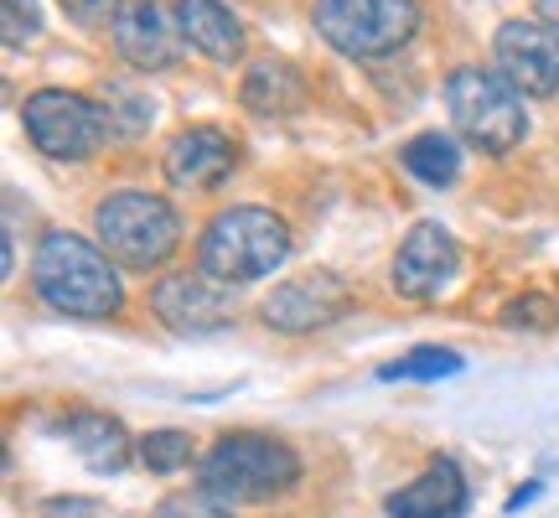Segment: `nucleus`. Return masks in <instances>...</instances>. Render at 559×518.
Segmentation results:
<instances>
[{
	"mask_svg": "<svg viewBox=\"0 0 559 518\" xmlns=\"http://www.w3.org/2000/svg\"><path fill=\"white\" fill-rule=\"evenodd\" d=\"M166 181L181 187V192H213L218 181L234 177V166H239V145L228 130L218 125H192V130H181L171 145H166Z\"/></svg>",
	"mask_w": 559,
	"mask_h": 518,
	"instance_id": "nucleus-12",
	"label": "nucleus"
},
{
	"mask_svg": "<svg viewBox=\"0 0 559 518\" xmlns=\"http://www.w3.org/2000/svg\"><path fill=\"white\" fill-rule=\"evenodd\" d=\"M0 32H5V42H11V47H21V42L41 37L37 0H5V16H0Z\"/></svg>",
	"mask_w": 559,
	"mask_h": 518,
	"instance_id": "nucleus-23",
	"label": "nucleus"
},
{
	"mask_svg": "<svg viewBox=\"0 0 559 518\" xmlns=\"http://www.w3.org/2000/svg\"><path fill=\"white\" fill-rule=\"evenodd\" d=\"M466 514V478L451 457H436L409 487L389 498V518H461Z\"/></svg>",
	"mask_w": 559,
	"mask_h": 518,
	"instance_id": "nucleus-14",
	"label": "nucleus"
},
{
	"mask_svg": "<svg viewBox=\"0 0 559 518\" xmlns=\"http://www.w3.org/2000/svg\"><path fill=\"white\" fill-rule=\"evenodd\" d=\"M285 259H290V228L270 208H223L198 239L202 275L223 280V285L275 275Z\"/></svg>",
	"mask_w": 559,
	"mask_h": 518,
	"instance_id": "nucleus-3",
	"label": "nucleus"
},
{
	"mask_svg": "<svg viewBox=\"0 0 559 518\" xmlns=\"http://www.w3.org/2000/svg\"><path fill=\"white\" fill-rule=\"evenodd\" d=\"M445 104H451L456 130L487 156H508L528 130L523 94L502 73H487V68H456L445 83Z\"/></svg>",
	"mask_w": 559,
	"mask_h": 518,
	"instance_id": "nucleus-5",
	"label": "nucleus"
},
{
	"mask_svg": "<svg viewBox=\"0 0 559 518\" xmlns=\"http://www.w3.org/2000/svg\"><path fill=\"white\" fill-rule=\"evenodd\" d=\"M115 52L140 73H160L181 58V26L160 0H120L115 11Z\"/></svg>",
	"mask_w": 559,
	"mask_h": 518,
	"instance_id": "nucleus-10",
	"label": "nucleus"
},
{
	"mask_svg": "<svg viewBox=\"0 0 559 518\" xmlns=\"http://www.w3.org/2000/svg\"><path fill=\"white\" fill-rule=\"evenodd\" d=\"M151 518H234V508L198 487V493H177V498H166Z\"/></svg>",
	"mask_w": 559,
	"mask_h": 518,
	"instance_id": "nucleus-22",
	"label": "nucleus"
},
{
	"mask_svg": "<svg viewBox=\"0 0 559 518\" xmlns=\"http://www.w3.org/2000/svg\"><path fill=\"white\" fill-rule=\"evenodd\" d=\"M104 109H109V125H120L124 136H135V130H145V120H151V104L145 99H130L120 83L104 94Z\"/></svg>",
	"mask_w": 559,
	"mask_h": 518,
	"instance_id": "nucleus-24",
	"label": "nucleus"
},
{
	"mask_svg": "<svg viewBox=\"0 0 559 518\" xmlns=\"http://www.w3.org/2000/svg\"><path fill=\"white\" fill-rule=\"evenodd\" d=\"M534 493H539V482H523L519 493L508 498V514H513V508H523V503H534Z\"/></svg>",
	"mask_w": 559,
	"mask_h": 518,
	"instance_id": "nucleus-27",
	"label": "nucleus"
},
{
	"mask_svg": "<svg viewBox=\"0 0 559 518\" xmlns=\"http://www.w3.org/2000/svg\"><path fill=\"white\" fill-rule=\"evenodd\" d=\"M62 436H68V446L83 457V467L88 472H99V478H109V472H120L124 461H130V436H124V425L115 415H104V410H79V415L62 420Z\"/></svg>",
	"mask_w": 559,
	"mask_h": 518,
	"instance_id": "nucleus-16",
	"label": "nucleus"
},
{
	"mask_svg": "<svg viewBox=\"0 0 559 518\" xmlns=\"http://www.w3.org/2000/svg\"><path fill=\"white\" fill-rule=\"evenodd\" d=\"M21 125H26L32 145L52 161H88L115 130L109 109L73 89H37L21 104Z\"/></svg>",
	"mask_w": 559,
	"mask_h": 518,
	"instance_id": "nucleus-7",
	"label": "nucleus"
},
{
	"mask_svg": "<svg viewBox=\"0 0 559 518\" xmlns=\"http://www.w3.org/2000/svg\"><path fill=\"white\" fill-rule=\"evenodd\" d=\"M115 11H120V0H62V16L73 21V26H83V32H99V26H109V21H115Z\"/></svg>",
	"mask_w": 559,
	"mask_h": 518,
	"instance_id": "nucleus-25",
	"label": "nucleus"
},
{
	"mask_svg": "<svg viewBox=\"0 0 559 518\" xmlns=\"http://www.w3.org/2000/svg\"><path fill=\"white\" fill-rule=\"evenodd\" d=\"M456 239L440 228V223H415L409 234H404L400 255H394V291L409 301H425L436 296L445 280L456 275Z\"/></svg>",
	"mask_w": 559,
	"mask_h": 518,
	"instance_id": "nucleus-13",
	"label": "nucleus"
},
{
	"mask_svg": "<svg viewBox=\"0 0 559 518\" xmlns=\"http://www.w3.org/2000/svg\"><path fill=\"white\" fill-rule=\"evenodd\" d=\"M539 5V21L549 26V32H559V0H534Z\"/></svg>",
	"mask_w": 559,
	"mask_h": 518,
	"instance_id": "nucleus-26",
	"label": "nucleus"
},
{
	"mask_svg": "<svg viewBox=\"0 0 559 518\" xmlns=\"http://www.w3.org/2000/svg\"><path fill=\"white\" fill-rule=\"evenodd\" d=\"M461 368V353L451 348H415V353H404L400 363H389L379 368V379H419V384H436V379H456Z\"/></svg>",
	"mask_w": 559,
	"mask_h": 518,
	"instance_id": "nucleus-19",
	"label": "nucleus"
},
{
	"mask_svg": "<svg viewBox=\"0 0 559 518\" xmlns=\"http://www.w3.org/2000/svg\"><path fill=\"white\" fill-rule=\"evenodd\" d=\"M94 228H99L104 255H115L130 270H160L166 259L177 255L181 244V223L177 208L156 192H109L94 213Z\"/></svg>",
	"mask_w": 559,
	"mask_h": 518,
	"instance_id": "nucleus-4",
	"label": "nucleus"
},
{
	"mask_svg": "<svg viewBox=\"0 0 559 518\" xmlns=\"http://www.w3.org/2000/svg\"><path fill=\"white\" fill-rule=\"evenodd\" d=\"M404 172L419 181H430V187H451L461 172V151L451 136H440V130H419L415 140H404Z\"/></svg>",
	"mask_w": 559,
	"mask_h": 518,
	"instance_id": "nucleus-18",
	"label": "nucleus"
},
{
	"mask_svg": "<svg viewBox=\"0 0 559 518\" xmlns=\"http://www.w3.org/2000/svg\"><path fill=\"white\" fill-rule=\"evenodd\" d=\"M492 52H498L502 79L513 83L519 94H534V99L559 94V37L549 26H539V21H502Z\"/></svg>",
	"mask_w": 559,
	"mask_h": 518,
	"instance_id": "nucleus-9",
	"label": "nucleus"
},
{
	"mask_svg": "<svg viewBox=\"0 0 559 518\" xmlns=\"http://www.w3.org/2000/svg\"><path fill=\"white\" fill-rule=\"evenodd\" d=\"M317 32L347 58H389L419 32L415 0H317Z\"/></svg>",
	"mask_w": 559,
	"mask_h": 518,
	"instance_id": "nucleus-6",
	"label": "nucleus"
},
{
	"mask_svg": "<svg viewBox=\"0 0 559 518\" xmlns=\"http://www.w3.org/2000/svg\"><path fill=\"white\" fill-rule=\"evenodd\" d=\"M192 436L187 431H151V436H140L135 457L151 467V472H181L187 461H192Z\"/></svg>",
	"mask_w": 559,
	"mask_h": 518,
	"instance_id": "nucleus-20",
	"label": "nucleus"
},
{
	"mask_svg": "<svg viewBox=\"0 0 559 518\" xmlns=\"http://www.w3.org/2000/svg\"><path fill=\"white\" fill-rule=\"evenodd\" d=\"M300 104H306V79H300L290 62H280V58L249 62V73H243V109L280 120V115H296Z\"/></svg>",
	"mask_w": 559,
	"mask_h": 518,
	"instance_id": "nucleus-17",
	"label": "nucleus"
},
{
	"mask_svg": "<svg viewBox=\"0 0 559 518\" xmlns=\"http://www.w3.org/2000/svg\"><path fill=\"white\" fill-rule=\"evenodd\" d=\"M555 321H559V301L539 296V291H528V296L502 306V327H513V332H549Z\"/></svg>",
	"mask_w": 559,
	"mask_h": 518,
	"instance_id": "nucleus-21",
	"label": "nucleus"
},
{
	"mask_svg": "<svg viewBox=\"0 0 559 518\" xmlns=\"http://www.w3.org/2000/svg\"><path fill=\"white\" fill-rule=\"evenodd\" d=\"M296 478H300L296 451L275 436H260V431H234V436H223L218 446L198 461L202 493H213V498L228 503V508L280 498V493L296 487Z\"/></svg>",
	"mask_w": 559,
	"mask_h": 518,
	"instance_id": "nucleus-2",
	"label": "nucleus"
},
{
	"mask_svg": "<svg viewBox=\"0 0 559 518\" xmlns=\"http://www.w3.org/2000/svg\"><path fill=\"white\" fill-rule=\"evenodd\" d=\"M32 285L37 296L62 311V317H83V321H104L124 306V285L120 270L109 264L99 244L79 239V234H47L37 244L32 259Z\"/></svg>",
	"mask_w": 559,
	"mask_h": 518,
	"instance_id": "nucleus-1",
	"label": "nucleus"
},
{
	"mask_svg": "<svg viewBox=\"0 0 559 518\" xmlns=\"http://www.w3.org/2000/svg\"><path fill=\"white\" fill-rule=\"evenodd\" d=\"M347 306H353L347 285H342L337 275L317 270V275H300V280H285V285H275V291L264 296L260 317L270 321L275 332H290V338H300V332H321V327H332L337 317H347Z\"/></svg>",
	"mask_w": 559,
	"mask_h": 518,
	"instance_id": "nucleus-8",
	"label": "nucleus"
},
{
	"mask_svg": "<svg viewBox=\"0 0 559 518\" xmlns=\"http://www.w3.org/2000/svg\"><path fill=\"white\" fill-rule=\"evenodd\" d=\"M181 42H192L202 58L234 62L243 52V21L223 0H177Z\"/></svg>",
	"mask_w": 559,
	"mask_h": 518,
	"instance_id": "nucleus-15",
	"label": "nucleus"
},
{
	"mask_svg": "<svg viewBox=\"0 0 559 518\" xmlns=\"http://www.w3.org/2000/svg\"><path fill=\"white\" fill-rule=\"evenodd\" d=\"M151 306L177 332H218L223 321L239 311V285H223L213 275H166Z\"/></svg>",
	"mask_w": 559,
	"mask_h": 518,
	"instance_id": "nucleus-11",
	"label": "nucleus"
}]
</instances>
